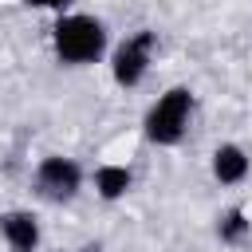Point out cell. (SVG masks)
<instances>
[{"instance_id":"obj_1","label":"cell","mask_w":252,"mask_h":252,"mask_svg":"<svg viewBox=\"0 0 252 252\" xmlns=\"http://www.w3.org/2000/svg\"><path fill=\"white\" fill-rule=\"evenodd\" d=\"M51 47H55L59 63H67V67H91L106 51V24L98 16H87V12H67L51 28Z\"/></svg>"},{"instance_id":"obj_2","label":"cell","mask_w":252,"mask_h":252,"mask_svg":"<svg viewBox=\"0 0 252 252\" xmlns=\"http://www.w3.org/2000/svg\"><path fill=\"white\" fill-rule=\"evenodd\" d=\"M193 118V91L189 87H169L165 94L154 98V106L142 118V130L154 146H177L189 130Z\"/></svg>"},{"instance_id":"obj_3","label":"cell","mask_w":252,"mask_h":252,"mask_svg":"<svg viewBox=\"0 0 252 252\" xmlns=\"http://www.w3.org/2000/svg\"><path fill=\"white\" fill-rule=\"evenodd\" d=\"M154 51H158V32H150V28H138L134 35H126L118 47H114V55H110V79L118 83V87H138L142 79H146V71H150V63H154Z\"/></svg>"},{"instance_id":"obj_4","label":"cell","mask_w":252,"mask_h":252,"mask_svg":"<svg viewBox=\"0 0 252 252\" xmlns=\"http://www.w3.org/2000/svg\"><path fill=\"white\" fill-rule=\"evenodd\" d=\"M83 189V165L67 154H43L35 165V193L63 205Z\"/></svg>"},{"instance_id":"obj_5","label":"cell","mask_w":252,"mask_h":252,"mask_svg":"<svg viewBox=\"0 0 252 252\" xmlns=\"http://www.w3.org/2000/svg\"><path fill=\"white\" fill-rule=\"evenodd\" d=\"M0 236L12 252H35L43 240V228L32 209H8V213H0Z\"/></svg>"},{"instance_id":"obj_6","label":"cell","mask_w":252,"mask_h":252,"mask_svg":"<svg viewBox=\"0 0 252 252\" xmlns=\"http://www.w3.org/2000/svg\"><path fill=\"white\" fill-rule=\"evenodd\" d=\"M248 173H252V158H248L244 146L220 142V146L213 150V177H217L220 185H240Z\"/></svg>"},{"instance_id":"obj_7","label":"cell","mask_w":252,"mask_h":252,"mask_svg":"<svg viewBox=\"0 0 252 252\" xmlns=\"http://www.w3.org/2000/svg\"><path fill=\"white\" fill-rule=\"evenodd\" d=\"M130 185H134L130 165H114V161H106V165L94 169V193H98L102 201H122V197L130 193Z\"/></svg>"},{"instance_id":"obj_8","label":"cell","mask_w":252,"mask_h":252,"mask_svg":"<svg viewBox=\"0 0 252 252\" xmlns=\"http://www.w3.org/2000/svg\"><path fill=\"white\" fill-rule=\"evenodd\" d=\"M248 232H252V220H248V213H244L240 205H232V209H224V213L217 217V240H220V244L236 248V244L248 240Z\"/></svg>"},{"instance_id":"obj_9","label":"cell","mask_w":252,"mask_h":252,"mask_svg":"<svg viewBox=\"0 0 252 252\" xmlns=\"http://www.w3.org/2000/svg\"><path fill=\"white\" fill-rule=\"evenodd\" d=\"M28 8H47V12H59L63 16V8H71L75 0H24Z\"/></svg>"},{"instance_id":"obj_10","label":"cell","mask_w":252,"mask_h":252,"mask_svg":"<svg viewBox=\"0 0 252 252\" xmlns=\"http://www.w3.org/2000/svg\"><path fill=\"white\" fill-rule=\"evenodd\" d=\"M79 252H98V244H87V248H79Z\"/></svg>"}]
</instances>
